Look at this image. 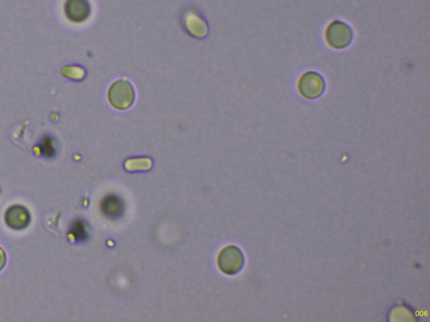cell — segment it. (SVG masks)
<instances>
[{
	"mask_svg": "<svg viewBox=\"0 0 430 322\" xmlns=\"http://www.w3.org/2000/svg\"><path fill=\"white\" fill-rule=\"evenodd\" d=\"M244 256L238 248L229 246L220 252L218 264L220 270L224 274L233 275L237 274L244 266Z\"/></svg>",
	"mask_w": 430,
	"mask_h": 322,
	"instance_id": "277c9868",
	"label": "cell"
},
{
	"mask_svg": "<svg viewBox=\"0 0 430 322\" xmlns=\"http://www.w3.org/2000/svg\"><path fill=\"white\" fill-rule=\"evenodd\" d=\"M6 220L8 226L13 230H20L28 226L31 216L26 207L14 206L6 211Z\"/></svg>",
	"mask_w": 430,
	"mask_h": 322,
	"instance_id": "5b68a950",
	"label": "cell"
},
{
	"mask_svg": "<svg viewBox=\"0 0 430 322\" xmlns=\"http://www.w3.org/2000/svg\"><path fill=\"white\" fill-rule=\"evenodd\" d=\"M56 143L51 136H45L40 141V150L43 156L52 158L56 154Z\"/></svg>",
	"mask_w": 430,
	"mask_h": 322,
	"instance_id": "ba28073f",
	"label": "cell"
},
{
	"mask_svg": "<svg viewBox=\"0 0 430 322\" xmlns=\"http://www.w3.org/2000/svg\"><path fill=\"white\" fill-rule=\"evenodd\" d=\"M66 15L73 22H83L89 17L90 8L86 0H68Z\"/></svg>",
	"mask_w": 430,
	"mask_h": 322,
	"instance_id": "8992f818",
	"label": "cell"
},
{
	"mask_svg": "<svg viewBox=\"0 0 430 322\" xmlns=\"http://www.w3.org/2000/svg\"><path fill=\"white\" fill-rule=\"evenodd\" d=\"M6 263V255L2 248H0V271L5 267Z\"/></svg>",
	"mask_w": 430,
	"mask_h": 322,
	"instance_id": "8fae6325",
	"label": "cell"
},
{
	"mask_svg": "<svg viewBox=\"0 0 430 322\" xmlns=\"http://www.w3.org/2000/svg\"><path fill=\"white\" fill-rule=\"evenodd\" d=\"M325 38L331 47L344 49L351 44L353 39V32L347 24L335 20L328 26Z\"/></svg>",
	"mask_w": 430,
	"mask_h": 322,
	"instance_id": "7a4b0ae2",
	"label": "cell"
},
{
	"mask_svg": "<svg viewBox=\"0 0 430 322\" xmlns=\"http://www.w3.org/2000/svg\"><path fill=\"white\" fill-rule=\"evenodd\" d=\"M325 80L318 72H308L301 77L298 88L300 95L307 99H316L325 91Z\"/></svg>",
	"mask_w": 430,
	"mask_h": 322,
	"instance_id": "3957f363",
	"label": "cell"
},
{
	"mask_svg": "<svg viewBox=\"0 0 430 322\" xmlns=\"http://www.w3.org/2000/svg\"><path fill=\"white\" fill-rule=\"evenodd\" d=\"M108 99L114 108L126 110L133 105L136 99V92L129 81L118 80L109 88Z\"/></svg>",
	"mask_w": 430,
	"mask_h": 322,
	"instance_id": "6da1fadb",
	"label": "cell"
},
{
	"mask_svg": "<svg viewBox=\"0 0 430 322\" xmlns=\"http://www.w3.org/2000/svg\"><path fill=\"white\" fill-rule=\"evenodd\" d=\"M389 320L396 321H415V315L408 308L398 307L392 309L389 315Z\"/></svg>",
	"mask_w": 430,
	"mask_h": 322,
	"instance_id": "52a82bcc",
	"label": "cell"
},
{
	"mask_svg": "<svg viewBox=\"0 0 430 322\" xmlns=\"http://www.w3.org/2000/svg\"><path fill=\"white\" fill-rule=\"evenodd\" d=\"M72 234L79 241H84V240L87 239L88 236L87 228H86L85 223L83 221H80V220L73 223Z\"/></svg>",
	"mask_w": 430,
	"mask_h": 322,
	"instance_id": "9c48e42d",
	"label": "cell"
},
{
	"mask_svg": "<svg viewBox=\"0 0 430 322\" xmlns=\"http://www.w3.org/2000/svg\"><path fill=\"white\" fill-rule=\"evenodd\" d=\"M104 209L109 215H118L121 209V203L116 198H110L109 200H105Z\"/></svg>",
	"mask_w": 430,
	"mask_h": 322,
	"instance_id": "30bf717a",
	"label": "cell"
}]
</instances>
